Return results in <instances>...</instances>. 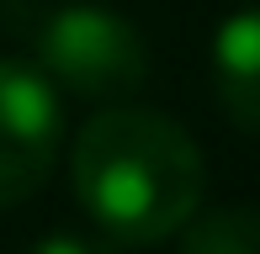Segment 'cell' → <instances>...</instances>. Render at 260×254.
Wrapping results in <instances>:
<instances>
[{"instance_id":"6da1fadb","label":"cell","mask_w":260,"mask_h":254,"mask_svg":"<svg viewBox=\"0 0 260 254\" xmlns=\"http://www.w3.org/2000/svg\"><path fill=\"white\" fill-rule=\"evenodd\" d=\"M69 180L112 244H165L202 206L207 164L175 117L117 101L75 133Z\"/></svg>"},{"instance_id":"7a4b0ae2","label":"cell","mask_w":260,"mask_h":254,"mask_svg":"<svg viewBox=\"0 0 260 254\" xmlns=\"http://www.w3.org/2000/svg\"><path fill=\"white\" fill-rule=\"evenodd\" d=\"M32 53L53 90L80 101H127L149 79L144 32L101 0H64L32 16Z\"/></svg>"},{"instance_id":"3957f363","label":"cell","mask_w":260,"mask_h":254,"mask_svg":"<svg viewBox=\"0 0 260 254\" xmlns=\"http://www.w3.org/2000/svg\"><path fill=\"white\" fill-rule=\"evenodd\" d=\"M64 106L38 64L0 59V206H21L53 175Z\"/></svg>"},{"instance_id":"277c9868","label":"cell","mask_w":260,"mask_h":254,"mask_svg":"<svg viewBox=\"0 0 260 254\" xmlns=\"http://www.w3.org/2000/svg\"><path fill=\"white\" fill-rule=\"evenodd\" d=\"M212 90L223 117L260 133V6H244L212 32Z\"/></svg>"},{"instance_id":"5b68a950","label":"cell","mask_w":260,"mask_h":254,"mask_svg":"<svg viewBox=\"0 0 260 254\" xmlns=\"http://www.w3.org/2000/svg\"><path fill=\"white\" fill-rule=\"evenodd\" d=\"M181 254H260V206H197L181 228Z\"/></svg>"},{"instance_id":"8992f818","label":"cell","mask_w":260,"mask_h":254,"mask_svg":"<svg viewBox=\"0 0 260 254\" xmlns=\"http://www.w3.org/2000/svg\"><path fill=\"white\" fill-rule=\"evenodd\" d=\"M27 254H117L112 238H90V233H43Z\"/></svg>"}]
</instances>
